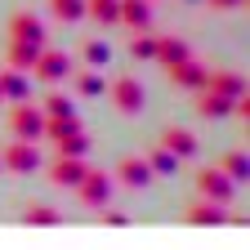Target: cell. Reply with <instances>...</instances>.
Instances as JSON below:
<instances>
[{"instance_id": "ffe728a7", "label": "cell", "mask_w": 250, "mask_h": 250, "mask_svg": "<svg viewBox=\"0 0 250 250\" xmlns=\"http://www.w3.org/2000/svg\"><path fill=\"white\" fill-rule=\"evenodd\" d=\"M54 147H58V156H85L89 152V134L85 130H67V134H58V139H49Z\"/></svg>"}, {"instance_id": "5bb4252c", "label": "cell", "mask_w": 250, "mask_h": 250, "mask_svg": "<svg viewBox=\"0 0 250 250\" xmlns=\"http://www.w3.org/2000/svg\"><path fill=\"white\" fill-rule=\"evenodd\" d=\"M206 89H210V94H224V99H241V94H250L246 81H241L237 72H228V67H210V72H206Z\"/></svg>"}, {"instance_id": "8992f818", "label": "cell", "mask_w": 250, "mask_h": 250, "mask_svg": "<svg viewBox=\"0 0 250 250\" xmlns=\"http://www.w3.org/2000/svg\"><path fill=\"white\" fill-rule=\"evenodd\" d=\"M72 192H76V201H81V206L103 210V206H107V197H112V174H103V170H85V179L72 188Z\"/></svg>"}, {"instance_id": "83f0119b", "label": "cell", "mask_w": 250, "mask_h": 250, "mask_svg": "<svg viewBox=\"0 0 250 250\" xmlns=\"http://www.w3.org/2000/svg\"><path fill=\"white\" fill-rule=\"evenodd\" d=\"M36 107H41L45 116H76V107H72V99H67V94H45Z\"/></svg>"}, {"instance_id": "8fae6325", "label": "cell", "mask_w": 250, "mask_h": 250, "mask_svg": "<svg viewBox=\"0 0 250 250\" xmlns=\"http://www.w3.org/2000/svg\"><path fill=\"white\" fill-rule=\"evenodd\" d=\"M85 161L81 156H58V161H49V170H45V179L54 183V188H76L81 179H85Z\"/></svg>"}, {"instance_id": "4fadbf2b", "label": "cell", "mask_w": 250, "mask_h": 250, "mask_svg": "<svg viewBox=\"0 0 250 250\" xmlns=\"http://www.w3.org/2000/svg\"><path fill=\"white\" fill-rule=\"evenodd\" d=\"M183 224H192V228H219V224H228V210L214 206V201H206V197H197L192 206L183 210Z\"/></svg>"}, {"instance_id": "7a4b0ae2", "label": "cell", "mask_w": 250, "mask_h": 250, "mask_svg": "<svg viewBox=\"0 0 250 250\" xmlns=\"http://www.w3.org/2000/svg\"><path fill=\"white\" fill-rule=\"evenodd\" d=\"M192 183H197V197H206V201H214V206H232V197H237V183H232L224 170H219V166L197 170Z\"/></svg>"}, {"instance_id": "ac0fdd59", "label": "cell", "mask_w": 250, "mask_h": 250, "mask_svg": "<svg viewBox=\"0 0 250 250\" xmlns=\"http://www.w3.org/2000/svg\"><path fill=\"white\" fill-rule=\"evenodd\" d=\"M0 94H5L9 103H22V99H27V72L5 67V72H0Z\"/></svg>"}, {"instance_id": "d6986e66", "label": "cell", "mask_w": 250, "mask_h": 250, "mask_svg": "<svg viewBox=\"0 0 250 250\" xmlns=\"http://www.w3.org/2000/svg\"><path fill=\"white\" fill-rule=\"evenodd\" d=\"M45 45H22V41H9V49H5V62L9 67H18V72H31V62H36V54H41Z\"/></svg>"}, {"instance_id": "9c48e42d", "label": "cell", "mask_w": 250, "mask_h": 250, "mask_svg": "<svg viewBox=\"0 0 250 250\" xmlns=\"http://www.w3.org/2000/svg\"><path fill=\"white\" fill-rule=\"evenodd\" d=\"M9 41H22V45H45V22L31 14V9H18L9 18Z\"/></svg>"}, {"instance_id": "6da1fadb", "label": "cell", "mask_w": 250, "mask_h": 250, "mask_svg": "<svg viewBox=\"0 0 250 250\" xmlns=\"http://www.w3.org/2000/svg\"><path fill=\"white\" fill-rule=\"evenodd\" d=\"M103 94H107V103H112L121 116H139V112H143V103H147V94H143L139 76H112Z\"/></svg>"}, {"instance_id": "277c9868", "label": "cell", "mask_w": 250, "mask_h": 250, "mask_svg": "<svg viewBox=\"0 0 250 250\" xmlns=\"http://www.w3.org/2000/svg\"><path fill=\"white\" fill-rule=\"evenodd\" d=\"M72 54L67 49H41L36 54V62H31V76L36 81H45V85H58V81H67L72 76Z\"/></svg>"}, {"instance_id": "4dcf8cb0", "label": "cell", "mask_w": 250, "mask_h": 250, "mask_svg": "<svg viewBox=\"0 0 250 250\" xmlns=\"http://www.w3.org/2000/svg\"><path fill=\"white\" fill-rule=\"evenodd\" d=\"M0 103H5V94H0Z\"/></svg>"}, {"instance_id": "7402d4cb", "label": "cell", "mask_w": 250, "mask_h": 250, "mask_svg": "<svg viewBox=\"0 0 250 250\" xmlns=\"http://www.w3.org/2000/svg\"><path fill=\"white\" fill-rule=\"evenodd\" d=\"M22 224H27V228H58L62 214H58L54 206H27V210H22Z\"/></svg>"}, {"instance_id": "d4e9b609", "label": "cell", "mask_w": 250, "mask_h": 250, "mask_svg": "<svg viewBox=\"0 0 250 250\" xmlns=\"http://www.w3.org/2000/svg\"><path fill=\"white\" fill-rule=\"evenodd\" d=\"M219 170H224L232 183H241V179H250V156L246 152H228L224 161H219Z\"/></svg>"}, {"instance_id": "cb8c5ba5", "label": "cell", "mask_w": 250, "mask_h": 250, "mask_svg": "<svg viewBox=\"0 0 250 250\" xmlns=\"http://www.w3.org/2000/svg\"><path fill=\"white\" fill-rule=\"evenodd\" d=\"M85 18L99 27H116V0H85Z\"/></svg>"}, {"instance_id": "7c38bea8", "label": "cell", "mask_w": 250, "mask_h": 250, "mask_svg": "<svg viewBox=\"0 0 250 250\" xmlns=\"http://www.w3.org/2000/svg\"><path fill=\"white\" fill-rule=\"evenodd\" d=\"M112 174H116V183H125V188H147V183L156 179L143 156H121V161L112 166Z\"/></svg>"}, {"instance_id": "2e32d148", "label": "cell", "mask_w": 250, "mask_h": 250, "mask_svg": "<svg viewBox=\"0 0 250 250\" xmlns=\"http://www.w3.org/2000/svg\"><path fill=\"white\" fill-rule=\"evenodd\" d=\"M183 58H192L183 41H174V36H156V54H152L156 67H174V62H183Z\"/></svg>"}, {"instance_id": "5b68a950", "label": "cell", "mask_w": 250, "mask_h": 250, "mask_svg": "<svg viewBox=\"0 0 250 250\" xmlns=\"http://www.w3.org/2000/svg\"><path fill=\"white\" fill-rule=\"evenodd\" d=\"M0 170H9V174H36V170H41V152H36V143L14 139L5 152H0Z\"/></svg>"}, {"instance_id": "e0dca14e", "label": "cell", "mask_w": 250, "mask_h": 250, "mask_svg": "<svg viewBox=\"0 0 250 250\" xmlns=\"http://www.w3.org/2000/svg\"><path fill=\"white\" fill-rule=\"evenodd\" d=\"M72 89L81 94V99H99V94L107 89V81L94 72V67H72Z\"/></svg>"}, {"instance_id": "ba28073f", "label": "cell", "mask_w": 250, "mask_h": 250, "mask_svg": "<svg viewBox=\"0 0 250 250\" xmlns=\"http://www.w3.org/2000/svg\"><path fill=\"white\" fill-rule=\"evenodd\" d=\"M116 27L152 31V0H116Z\"/></svg>"}, {"instance_id": "f546056e", "label": "cell", "mask_w": 250, "mask_h": 250, "mask_svg": "<svg viewBox=\"0 0 250 250\" xmlns=\"http://www.w3.org/2000/svg\"><path fill=\"white\" fill-rule=\"evenodd\" d=\"M210 5H214V9H241L246 0H210Z\"/></svg>"}, {"instance_id": "4316f807", "label": "cell", "mask_w": 250, "mask_h": 250, "mask_svg": "<svg viewBox=\"0 0 250 250\" xmlns=\"http://www.w3.org/2000/svg\"><path fill=\"white\" fill-rule=\"evenodd\" d=\"M130 54H134V62H152L156 36H152V31H134V36H130Z\"/></svg>"}, {"instance_id": "9a60e30c", "label": "cell", "mask_w": 250, "mask_h": 250, "mask_svg": "<svg viewBox=\"0 0 250 250\" xmlns=\"http://www.w3.org/2000/svg\"><path fill=\"white\" fill-rule=\"evenodd\" d=\"M237 99H224V94H210V89H197V116L201 121H219V116H228Z\"/></svg>"}, {"instance_id": "52a82bcc", "label": "cell", "mask_w": 250, "mask_h": 250, "mask_svg": "<svg viewBox=\"0 0 250 250\" xmlns=\"http://www.w3.org/2000/svg\"><path fill=\"white\" fill-rule=\"evenodd\" d=\"M206 72H210V67H201L197 58H183V62H174V67H166L170 85H174V89H183V94H197V89H206Z\"/></svg>"}, {"instance_id": "44dd1931", "label": "cell", "mask_w": 250, "mask_h": 250, "mask_svg": "<svg viewBox=\"0 0 250 250\" xmlns=\"http://www.w3.org/2000/svg\"><path fill=\"white\" fill-rule=\"evenodd\" d=\"M81 62H85V67H107V62H112V45L99 41V36H89L81 45Z\"/></svg>"}, {"instance_id": "f1b7e54d", "label": "cell", "mask_w": 250, "mask_h": 250, "mask_svg": "<svg viewBox=\"0 0 250 250\" xmlns=\"http://www.w3.org/2000/svg\"><path fill=\"white\" fill-rule=\"evenodd\" d=\"M103 224H107V228H130V214H116V210H103Z\"/></svg>"}, {"instance_id": "484cf974", "label": "cell", "mask_w": 250, "mask_h": 250, "mask_svg": "<svg viewBox=\"0 0 250 250\" xmlns=\"http://www.w3.org/2000/svg\"><path fill=\"white\" fill-rule=\"evenodd\" d=\"M49 14L58 22H81L85 18V0H49Z\"/></svg>"}, {"instance_id": "30bf717a", "label": "cell", "mask_w": 250, "mask_h": 250, "mask_svg": "<svg viewBox=\"0 0 250 250\" xmlns=\"http://www.w3.org/2000/svg\"><path fill=\"white\" fill-rule=\"evenodd\" d=\"M156 143H161L166 152H174L179 161H192V156L201 152L197 134H192V130H183V125H170V130H161V139H156Z\"/></svg>"}, {"instance_id": "3957f363", "label": "cell", "mask_w": 250, "mask_h": 250, "mask_svg": "<svg viewBox=\"0 0 250 250\" xmlns=\"http://www.w3.org/2000/svg\"><path fill=\"white\" fill-rule=\"evenodd\" d=\"M9 134L14 139H27V143H36V139H45V112L36 107V103H14L9 107Z\"/></svg>"}, {"instance_id": "603a6c76", "label": "cell", "mask_w": 250, "mask_h": 250, "mask_svg": "<svg viewBox=\"0 0 250 250\" xmlns=\"http://www.w3.org/2000/svg\"><path fill=\"white\" fill-rule=\"evenodd\" d=\"M143 161L152 166V174H179V156H174V152H166L161 143H156V147H147V156H143Z\"/></svg>"}]
</instances>
